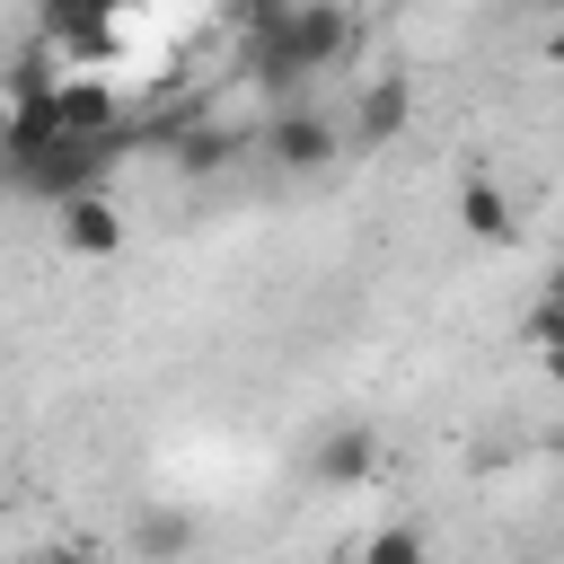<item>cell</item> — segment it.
Segmentation results:
<instances>
[{
    "label": "cell",
    "instance_id": "cell-12",
    "mask_svg": "<svg viewBox=\"0 0 564 564\" xmlns=\"http://www.w3.org/2000/svg\"><path fill=\"white\" fill-rule=\"evenodd\" d=\"M35 564H97V555H88V546H44Z\"/></svg>",
    "mask_w": 564,
    "mask_h": 564
},
{
    "label": "cell",
    "instance_id": "cell-9",
    "mask_svg": "<svg viewBox=\"0 0 564 564\" xmlns=\"http://www.w3.org/2000/svg\"><path fill=\"white\" fill-rule=\"evenodd\" d=\"M352 564H432V546H423V529L388 520V529H370V538H361V555H352Z\"/></svg>",
    "mask_w": 564,
    "mask_h": 564
},
{
    "label": "cell",
    "instance_id": "cell-10",
    "mask_svg": "<svg viewBox=\"0 0 564 564\" xmlns=\"http://www.w3.org/2000/svg\"><path fill=\"white\" fill-rule=\"evenodd\" d=\"M238 159V141L220 132V123H185V141H176V167H229Z\"/></svg>",
    "mask_w": 564,
    "mask_h": 564
},
{
    "label": "cell",
    "instance_id": "cell-6",
    "mask_svg": "<svg viewBox=\"0 0 564 564\" xmlns=\"http://www.w3.org/2000/svg\"><path fill=\"white\" fill-rule=\"evenodd\" d=\"M194 538H203V520H194L185 502H150V511L132 520V546H141V564H185V555H194Z\"/></svg>",
    "mask_w": 564,
    "mask_h": 564
},
{
    "label": "cell",
    "instance_id": "cell-15",
    "mask_svg": "<svg viewBox=\"0 0 564 564\" xmlns=\"http://www.w3.org/2000/svg\"><path fill=\"white\" fill-rule=\"evenodd\" d=\"M529 9H564V0H529Z\"/></svg>",
    "mask_w": 564,
    "mask_h": 564
},
{
    "label": "cell",
    "instance_id": "cell-5",
    "mask_svg": "<svg viewBox=\"0 0 564 564\" xmlns=\"http://www.w3.org/2000/svg\"><path fill=\"white\" fill-rule=\"evenodd\" d=\"M370 467H379V432L370 423H326L308 441V485H326V494H352Z\"/></svg>",
    "mask_w": 564,
    "mask_h": 564
},
{
    "label": "cell",
    "instance_id": "cell-11",
    "mask_svg": "<svg viewBox=\"0 0 564 564\" xmlns=\"http://www.w3.org/2000/svg\"><path fill=\"white\" fill-rule=\"evenodd\" d=\"M538 361H546V379L564 388V317H555V308H538Z\"/></svg>",
    "mask_w": 564,
    "mask_h": 564
},
{
    "label": "cell",
    "instance_id": "cell-7",
    "mask_svg": "<svg viewBox=\"0 0 564 564\" xmlns=\"http://www.w3.org/2000/svg\"><path fill=\"white\" fill-rule=\"evenodd\" d=\"M458 229H467V238H511V194H502L494 176H467V185H458Z\"/></svg>",
    "mask_w": 564,
    "mask_h": 564
},
{
    "label": "cell",
    "instance_id": "cell-14",
    "mask_svg": "<svg viewBox=\"0 0 564 564\" xmlns=\"http://www.w3.org/2000/svg\"><path fill=\"white\" fill-rule=\"evenodd\" d=\"M264 9H300V0H238V18H264Z\"/></svg>",
    "mask_w": 564,
    "mask_h": 564
},
{
    "label": "cell",
    "instance_id": "cell-13",
    "mask_svg": "<svg viewBox=\"0 0 564 564\" xmlns=\"http://www.w3.org/2000/svg\"><path fill=\"white\" fill-rule=\"evenodd\" d=\"M546 308H555V317H564V264H555V273H546Z\"/></svg>",
    "mask_w": 564,
    "mask_h": 564
},
{
    "label": "cell",
    "instance_id": "cell-1",
    "mask_svg": "<svg viewBox=\"0 0 564 564\" xmlns=\"http://www.w3.org/2000/svg\"><path fill=\"white\" fill-rule=\"evenodd\" d=\"M352 35H361L352 0H300V9H264V18H247V70H256L264 88H300V79L335 70V62L352 53Z\"/></svg>",
    "mask_w": 564,
    "mask_h": 564
},
{
    "label": "cell",
    "instance_id": "cell-8",
    "mask_svg": "<svg viewBox=\"0 0 564 564\" xmlns=\"http://www.w3.org/2000/svg\"><path fill=\"white\" fill-rule=\"evenodd\" d=\"M141 0H44V35H70V26H123Z\"/></svg>",
    "mask_w": 564,
    "mask_h": 564
},
{
    "label": "cell",
    "instance_id": "cell-4",
    "mask_svg": "<svg viewBox=\"0 0 564 564\" xmlns=\"http://www.w3.org/2000/svg\"><path fill=\"white\" fill-rule=\"evenodd\" d=\"M405 123H414V79H405V70H370V79H361V97H352L344 150H388Z\"/></svg>",
    "mask_w": 564,
    "mask_h": 564
},
{
    "label": "cell",
    "instance_id": "cell-2",
    "mask_svg": "<svg viewBox=\"0 0 564 564\" xmlns=\"http://www.w3.org/2000/svg\"><path fill=\"white\" fill-rule=\"evenodd\" d=\"M335 150H344V123H335V115H317V106H273V123H264V159H273V167L317 176Z\"/></svg>",
    "mask_w": 564,
    "mask_h": 564
},
{
    "label": "cell",
    "instance_id": "cell-3",
    "mask_svg": "<svg viewBox=\"0 0 564 564\" xmlns=\"http://www.w3.org/2000/svg\"><path fill=\"white\" fill-rule=\"evenodd\" d=\"M53 238H62L70 264H106V256H123V212H115V194L88 185V194L53 203Z\"/></svg>",
    "mask_w": 564,
    "mask_h": 564
}]
</instances>
